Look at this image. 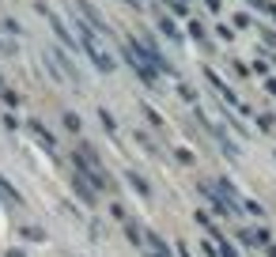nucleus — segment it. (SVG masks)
<instances>
[]
</instances>
